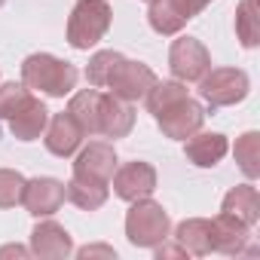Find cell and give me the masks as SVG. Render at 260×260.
Returning a JSON list of instances; mask_svg holds the SVG:
<instances>
[{
	"label": "cell",
	"mask_w": 260,
	"mask_h": 260,
	"mask_svg": "<svg viewBox=\"0 0 260 260\" xmlns=\"http://www.w3.org/2000/svg\"><path fill=\"white\" fill-rule=\"evenodd\" d=\"M77 68L71 61H61L49 52H34L22 61V83L34 92H43L49 98H64L77 86Z\"/></svg>",
	"instance_id": "6da1fadb"
},
{
	"label": "cell",
	"mask_w": 260,
	"mask_h": 260,
	"mask_svg": "<svg viewBox=\"0 0 260 260\" xmlns=\"http://www.w3.org/2000/svg\"><path fill=\"white\" fill-rule=\"evenodd\" d=\"M169 233H172V220H169V211L159 202H153L150 196L132 202V208L125 214V236L132 245L156 248L159 242L169 239Z\"/></svg>",
	"instance_id": "7a4b0ae2"
},
{
	"label": "cell",
	"mask_w": 260,
	"mask_h": 260,
	"mask_svg": "<svg viewBox=\"0 0 260 260\" xmlns=\"http://www.w3.org/2000/svg\"><path fill=\"white\" fill-rule=\"evenodd\" d=\"M113 10L107 0H77L68 19V43L74 49H92L110 28Z\"/></svg>",
	"instance_id": "3957f363"
},
{
	"label": "cell",
	"mask_w": 260,
	"mask_h": 260,
	"mask_svg": "<svg viewBox=\"0 0 260 260\" xmlns=\"http://www.w3.org/2000/svg\"><path fill=\"white\" fill-rule=\"evenodd\" d=\"M251 92L248 74L239 68H208V74L199 80V95L211 107H233L245 101Z\"/></svg>",
	"instance_id": "277c9868"
},
{
	"label": "cell",
	"mask_w": 260,
	"mask_h": 260,
	"mask_svg": "<svg viewBox=\"0 0 260 260\" xmlns=\"http://www.w3.org/2000/svg\"><path fill=\"white\" fill-rule=\"evenodd\" d=\"M169 68H172L175 80L199 83L211 68V55L196 37H178L172 43V49H169Z\"/></svg>",
	"instance_id": "5b68a950"
},
{
	"label": "cell",
	"mask_w": 260,
	"mask_h": 260,
	"mask_svg": "<svg viewBox=\"0 0 260 260\" xmlns=\"http://www.w3.org/2000/svg\"><path fill=\"white\" fill-rule=\"evenodd\" d=\"M153 83H156V74H153L147 64L122 58V61L116 64V71L110 74L107 89H110V95H116L119 101H128V104H132V101H141V98L150 92Z\"/></svg>",
	"instance_id": "8992f818"
},
{
	"label": "cell",
	"mask_w": 260,
	"mask_h": 260,
	"mask_svg": "<svg viewBox=\"0 0 260 260\" xmlns=\"http://www.w3.org/2000/svg\"><path fill=\"white\" fill-rule=\"evenodd\" d=\"M162 128L166 138H175V141H187L193 132H199L202 122H205V107L199 101H193L190 95L175 101L172 107H166L159 116H153Z\"/></svg>",
	"instance_id": "52a82bcc"
},
{
	"label": "cell",
	"mask_w": 260,
	"mask_h": 260,
	"mask_svg": "<svg viewBox=\"0 0 260 260\" xmlns=\"http://www.w3.org/2000/svg\"><path fill=\"white\" fill-rule=\"evenodd\" d=\"M113 193L125 202H138V199H147L153 190H156V169L150 162H125L113 172Z\"/></svg>",
	"instance_id": "ba28073f"
},
{
	"label": "cell",
	"mask_w": 260,
	"mask_h": 260,
	"mask_svg": "<svg viewBox=\"0 0 260 260\" xmlns=\"http://www.w3.org/2000/svg\"><path fill=\"white\" fill-rule=\"evenodd\" d=\"M64 202V184L55 178H34L25 181V193H22V205L28 214L34 217H52Z\"/></svg>",
	"instance_id": "9c48e42d"
},
{
	"label": "cell",
	"mask_w": 260,
	"mask_h": 260,
	"mask_svg": "<svg viewBox=\"0 0 260 260\" xmlns=\"http://www.w3.org/2000/svg\"><path fill=\"white\" fill-rule=\"evenodd\" d=\"M116 172V153L110 144L104 141H92L89 147H83L74 159V175L77 178H89V181H101V184H110Z\"/></svg>",
	"instance_id": "30bf717a"
},
{
	"label": "cell",
	"mask_w": 260,
	"mask_h": 260,
	"mask_svg": "<svg viewBox=\"0 0 260 260\" xmlns=\"http://www.w3.org/2000/svg\"><path fill=\"white\" fill-rule=\"evenodd\" d=\"M46 138H43V144H46V150L52 153V156H61V159H68V156H74L77 153V147L83 144V128L77 125V119L64 110V113H55L49 122H46V132H43Z\"/></svg>",
	"instance_id": "8fae6325"
},
{
	"label": "cell",
	"mask_w": 260,
	"mask_h": 260,
	"mask_svg": "<svg viewBox=\"0 0 260 260\" xmlns=\"http://www.w3.org/2000/svg\"><path fill=\"white\" fill-rule=\"evenodd\" d=\"M74 251V242H71V233L55 223V220H43L34 226L31 233V254L40 257V260H61Z\"/></svg>",
	"instance_id": "7c38bea8"
},
{
	"label": "cell",
	"mask_w": 260,
	"mask_h": 260,
	"mask_svg": "<svg viewBox=\"0 0 260 260\" xmlns=\"http://www.w3.org/2000/svg\"><path fill=\"white\" fill-rule=\"evenodd\" d=\"M226 150H230V141H226V135H220V132H193V135L187 138V144H184L187 162H193V166H199V169L217 166V162L226 156Z\"/></svg>",
	"instance_id": "4fadbf2b"
},
{
	"label": "cell",
	"mask_w": 260,
	"mask_h": 260,
	"mask_svg": "<svg viewBox=\"0 0 260 260\" xmlns=\"http://www.w3.org/2000/svg\"><path fill=\"white\" fill-rule=\"evenodd\" d=\"M248 239H251V226L242 223L239 217L220 211L211 220V248L214 251H220V254H242Z\"/></svg>",
	"instance_id": "5bb4252c"
},
{
	"label": "cell",
	"mask_w": 260,
	"mask_h": 260,
	"mask_svg": "<svg viewBox=\"0 0 260 260\" xmlns=\"http://www.w3.org/2000/svg\"><path fill=\"white\" fill-rule=\"evenodd\" d=\"M10 132L19 138V141H37L43 132H46V122H49V110L40 98H28L10 119Z\"/></svg>",
	"instance_id": "9a60e30c"
},
{
	"label": "cell",
	"mask_w": 260,
	"mask_h": 260,
	"mask_svg": "<svg viewBox=\"0 0 260 260\" xmlns=\"http://www.w3.org/2000/svg\"><path fill=\"white\" fill-rule=\"evenodd\" d=\"M135 125V110L128 101H119L116 95L101 98V119H98V135L104 138H125Z\"/></svg>",
	"instance_id": "2e32d148"
},
{
	"label": "cell",
	"mask_w": 260,
	"mask_h": 260,
	"mask_svg": "<svg viewBox=\"0 0 260 260\" xmlns=\"http://www.w3.org/2000/svg\"><path fill=\"white\" fill-rule=\"evenodd\" d=\"M101 98L104 92L101 89H83L77 95H71V104H68V113L77 119V125L83 128V135H98V119H101Z\"/></svg>",
	"instance_id": "e0dca14e"
},
{
	"label": "cell",
	"mask_w": 260,
	"mask_h": 260,
	"mask_svg": "<svg viewBox=\"0 0 260 260\" xmlns=\"http://www.w3.org/2000/svg\"><path fill=\"white\" fill-rule=\"evenodd\" d=\"M175 242L187 251V254H196V257H205L211 254V220L205 217H190V220H181L178 230H175Z\"/></svg>",
	"instance_id": "ac0fdd59"
},
{
	"label": "cell",
	"mask_w": 260,
	"mask_h": 260,
	"mask_svg": "<svg viewBox=\"0 0 260 260\" xmlns=\"http://www.w3.org/2000/svg\"><path fill=\"white\" fill-rule=\"evenodd\" d=\"M220 211H226V214L239 217L242 223L254 226L257 217H260V196H257V187H251V184H239V187H233V190L223 196Z\"/></svg>",
	"instance_id": "d6986e66"
},
{
	"label": "cell",
	"mask_w": 260,
	"mask_h": 260,
	"mask_svg": "<svg viewBox=\"0 0 260 260\" xmlns=\"http://www.w3.org/2000/svg\"><path fill=\"white\" fill-rule=\"evenodd\" d=\"M64 199H71L77 208L83 211H98L107 202V184L101 181H89V178H71L64 184Z\"/></svg>",
	"instance_id": "ffe728a7"
},
{
	"label": "cell",
	"mask_w": 260,
	"mask_h": 260,
	"mask_svg": "<svg viewBox=\"0 0 260 260\" xmlns=\"http://www.w3.org/2000/svg\"><path fill=\"white\" fill-rule=\"evenodd\" d=\"M181 98H187V86L181 83V80H156L153 86H150V92L144 95V101H147V110L153 113V116H159L166 107H172L175 101H181Z\"/></svg>",
	"instance_id": "44dd1931"
},
{
	"label": "cell",
	"mask_w": 260,
	"mask_h": 260,
	"mask_svg": "<svg viewBox=\"0 0 260 260\" xmlns=\"http://www.w3.org/2000/svg\"><path fill=\"white\" fill-rule=\"evenodd\" d=\"M236 34L245 49L260 43V19H257V0H242L236 10Z\"/></svg>",
	"instance_id": "7402d4cb"
},
{
	"label": "cell",
	"mask_w": 260,
	"mask_h": 260,
	"mask_svg": "<svg viewBox=\"0 0 260 260\" xmlns=\"http://www.w3.org/2000/svg\"><path fill=\"white\" fill-rule=\"evenodd\" d=\"M122 58H125V55H119L116 49H101V52H95V55L89 58V68H86L89 86L107 89V80H110V74L116 71V64H119Z\"/></svg>",
	"instance_id": "603a6c76"
},
{
	"label": "cell",
	"mask_w": 260,
	"mask_h": 260,
	"mask_svg": "<svg viewBox=\"0 0 260 260\" xmlns=\"http://www.w3.org/2000/svg\"><path fill=\"white\" fill-rule=\"evenodd\" d=\"M236 162L239 169L245 172V178H260V135L257 132H245L239 141H236Z\"/></svg>",
	"instance_id": "cb8c5ba5"
},
{
	"label": "cell",
	"mask_w": 260,
	"mask_h": 260,
	"mask_svg": "<svg viewBox=\"0 0 260 260\" xmlns=\"http://www.w3.org/2000/svg\"><path fill=\"white\" fill-rule=\"evenodd\" d=\"M25 178L13 169H0V208H16L22 205Z\"/></svg>",
	"instance_id": "d4e9b609"
},
{
	"label": "cell",
	"mask_w": 260,
	"mask_h": 260,
	"mask_svg": "<svg viewBox=\"0 0 260 260\" xmlns=\"http://www.w3.org/2000/svg\"><path fill=\"white\" fill-rule=\"evenodd\" d=\"M28 98H31V89L25 83H4L0 86V119H10Z\"/></svg>",
	"instance_id": "484cf974"
},
{
	"label": "cell",
	"mask_w": 260,
	"mask_h": 260,
	"mask_svg": "<svg viewBox=\"0 0 260 260\" xmlns=\"http://www.w3.org/2000/svg\"><path fill=\"white\" fill-rule=\"evenodd\" d=\"M169 4H172V10H175L184 22H190V19H196V16L211 4V0H169Z\"/></svg>",
	"instance_id": "4316f807"
},
{
	"label": "cell",
	"mask_w": 260,
	"mask_h": 260,
	"mask_svg": "<svg viewBox=\"0 0 260 260\" xmlns=\"http://www.w3.org/2000/svg\"><path fill=\"white\" fill-rule=\"evenodd\" d=\"M116 257L113 254V248H107V245H86V248H80L77 251V257Z\"/></svg>",
	"instance_id": "83f0119b"
},
{
	"label": "cell",
	"mask_w": 260,
	"mask_h": 260,
	"mask_svg": "<svg viewBox=\"0 0 260 260\" xmlns=\"http://www.w3.org/2000/svg\"><path fill=\"white\" fill-rule=\"evenodd\" d=\"M156 257L162 260V257H187V251L181 248V245H166V242H159L156 245Z\"/></svg>",
	"instance_id": "f1b7e54d"
},
{
	"label": "cell",
	"mask_w": 260,
	"mask_h": 260,
	"mask_svg": "<svg viewBox=\"0 0 260 260\" xmlns=\"http://www.w3.org/2000/svg\"><path fill=\"white\" fill-rule=\"evenodd\" d=\"M31 251L22 248V245H7V248H0V257H28Z\"/></svg>",
	"instance_id": "f546056e"
},
{
	"label": "cell",
	"mask_w": 260,
	"mask_h": 260,
	"mask_svg": "<svg viewBox=\"0 0 260 260\" xmlns=\"http://www.w3.org/2000/svg\"><path fill=\"white\" fill-rule=\"evenodd\" d=\"M4 4H7V0H0V7H4Z\"/></svg>",
	"instance_id": "4dcf8cb0"
}]
</instances>
